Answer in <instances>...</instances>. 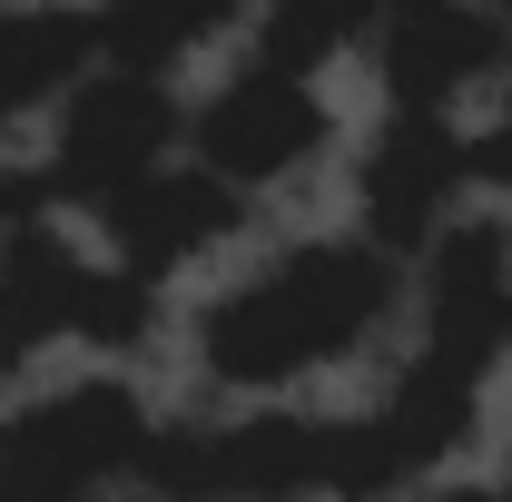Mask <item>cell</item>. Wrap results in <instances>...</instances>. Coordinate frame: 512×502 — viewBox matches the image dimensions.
Instances as JSON below:
<instances>
[{"mask_svg":"<svg viewBox=\"0 0 512 502\" xmlns=\"http://www.w3.org/2000/svg\"><path fill=\"white\" fill-rule=\"evenodd\" d=\"M365 30H375L365 10H266V20H256V60H266V69H296V79H316V69L335 60L345 40H365Z\"/></svg>","mask_w":512,"mask_h":502,"instance_id":"4fadbf2b","label":"cell"},{"mask_svg":"<svg viewBox=\"0 0 512 502\" xmlns=\"http://www.w3.org/2000/svg\"><path fill=\"white\" fill-rule=\"evenodd\" d=\"M99 60V10H0V128Z\"/></svg>","mask_w":512,"mask_h":502,"instance_id":"8fae6325","label":"cell"},{"mask_svg":"<svg viewBox=\"0 0 512 502\" xmlns=\"http://www.w3.org/2000/svg\"><path fill=\"white\" fill-rule=\"evenodd\" d=\"M79 286H89V256L50 217L0 227V365H30L50 335H79Z\"/></svg>","mask_w":512,"mask_h":502,"instance_id":"30bf717a","label":"cell"},{"mask_svg":"<svg viewBox=\"0 0 512 502\" xmlns=\"http://www.w3.org/2000/svg\"><path fill=\"white\" fill-rule=\"evenodd\" d=\"M188 138L168 79H138V69H99L69 89V119H60V148H50V207H89L109 217L128 188H148L168 168V148Z\"/></svg>","mask_w":512,"mask_h":502,"instance_id":"277c9868","label":"cell"},{"mask_svg":"<svg viewBox=\"0 0 512 502\" xmlns=\"http://www.w3.org/2000/svg\"><path fill=\"white\" fill-rule=\"evenodd\" d=\"M463 168H473L483 188H512V89H503V119L463 138Z\"/></svg>","mask_w":512,"mask_h":502,"instance_id":"9a60e30c","label":"cell"},{"mask_svg":"<svg viewBox=\"0 0 512 502\" xmlns=\"http://www.w3.org/2000/svg\"><path fill=\"white\" fill-rule=\"evenodd\" d=\"M138 483H148V502H286V493H325V414H237V424L148 434Z\"/></svg>","mask_w":512,"mask_h":502,"instance_id":"3957f363","label":"cell"},{"mask_svg":"<svg viewBox=\"0 0 512 502\" xmlns=\"http://www.w3.org/2000/svg\"><path fill=\"white\" fill-rule=\"evenodd\" d=\"M325 138H335V109H325L316 79H296V69H266L247 60L207 109L188 119V168H207L217 188H266V178H286V168H306Z\"/></svg>","mask_w":512,"mask_h":502,"instance_id":"5b68a950","label":"cell"},{"mask_svg":"<svg viewBox=\"0 0 512 502\" xmlns=\"http://www.w3.org/2000/svg\"><path fill=\"white\" fill-rule=\"evenodd\" d=\"M503 345H512V227L453 217L424 247V365L483 384Z\"/></svg>","mask_w":512,"mask_h":502,"instance_id":"8992f818","label":"cell"},{"mask_svg":"<svg viewBox=\"0 0 512 502\" xmlns=\"http://www.w3.org/2000/svg\"><path fill=\"white\" fill-rule=\"evenodd\" d=\"M473 188V168H463V138L444 119H394L375 128V148H365V168H355V207H365V247H384L394 266L404 256H424L434 237L453 227V197Z\"/></svg>","mask_w":512,"mask_h":502,"instance_id":"52a82bcc","label":"cell"},{"mask_svg":"<svg viewBox=\"0 0 512 502\" xmlns=\"http://www.w3.org/2000/svg\"><path fill=\"white\" fill-rule=\"evenodd\" d=\"M444 502H512V483H463V493H444Z\"/></svg>","mask_w":512,"mask_h":502,"instance_id":"2e32d148","label":"cell"},{"mask_svg":"<svg viewBox=\"0 0 512 502\" xmlns=\"http://www.w3.org/2000/svg\"><path fill=\"white\" fill-rule=\"evenodd\" d=\"M404 296V266L365 237H306L247 286H227L197 315V365L237 394H286V384L345 365Z\"/></svg>","mask_w":512,"mask_h":502,"instance_id":"6da1fadb","label":"cell"},{"mask_svg":"<svg viewBox=\"0 0 512 502\" xmlns=\"http://www.w3.org/2000/svg\"><path fill=\"white\" fill-rule=\"evenodd\" d=\"M503 483H512V443H503Z\"/></svg>","mask_w":512,"mask_h":502,"instance_id":"e0dca14e","label":"cell"},{"mask_svg":"<svg viewBox=\"0 0 512 502\" xmlns=\"http://www.w3.org/2000/svg\"><path fill=\"white\" fill-rule=\"evenodd\" d=\"M227 10H99V69H138V79H168L197 40H217Z\"/></svg>","mask_w":512,"mask_h":502,"instance_id":"7c38bea8","label":"cell"},{"mask_svg":"<svg viewBox=\"0 0 512 502\" xmlns=\"http://www.w3.org/2000/svg\"><path fill=\"white\" fill-rule=\"evenodd\" d=\"M237 217H247V197L217 188L207 168H188V158H168L148 188H128L99 227H109V266L119 276H138V286H158L168 266H188V256H207L217 237H237Z\"/></svg>","mask_w":512,"mask_h":502,"instance_id":"ba28073f","label":"cell"},{"mask_svg":"<svg viewBox=\"0 0 512 502\" xmlns=\"http://www.w3.org/2000/svg\"><path fill=\"white\" fill-rule=\"evenodd\" d=\"M148 434L158 424L119 375L60 384L0 424V502H99V483L148 463Z\"/></svg>","mask_w":512,"mask_h":502,"instance_id":"7a4b0ae2","label":"cell"},{"mask_svg":"<svg viewBox=\"0 0 512 502\" xmlns=\"http://www.w3.org/2000/svg\"><path fill=\"white\" fill-rule=\"evenodd\" d=\"M148 315H158V286H138L119 266H89V286H79V345H138Z\"/></svg>","mask_w":512,"mask_h":502,"instance_id":"5bb4252c","label":"cell"},{"mask_svg":"<svg viewBox=\"0 0 512 502\" xmlns=\"http://www.w3.org/2000/svg\"><path fill=\"white\" fill-rule=\"evenodd\" d=\"M375 60H384V89H394L404 119H444L453 89H473V79H493V69L512 60V30L493 10H444V0H424V10H394L375 30Z\"/></svg>","mask_w":512,"mask_h":502,"instance_id":"9c48e42d","label":"cell"}]
</instances>
